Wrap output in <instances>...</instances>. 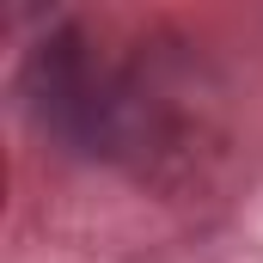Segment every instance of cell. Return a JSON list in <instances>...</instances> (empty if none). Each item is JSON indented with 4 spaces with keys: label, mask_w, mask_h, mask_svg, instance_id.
Returning <instances> with one entry per match:
<instances>
[{
    "label": "cell",
    "mask_w": 263,
    "mask_h": 263,
    "mask_svg": "<svg viewBox=\"0 0 263 263\" xmlns=\"http://www.w3.org/2000/svg\"><path fill=\"white\" fill-rule=\"evenodd\" d=\"M18 92L31 123L80 159H147L172 123L159 86L141 80L135 67L104 62L92 37L73 25L49 31L25 55Z\"/></svg>",
    "instance_id": "6da1fadb"
}]
</instances>
